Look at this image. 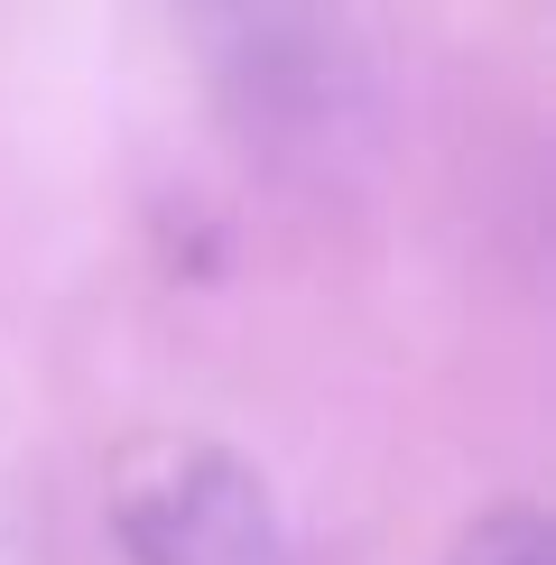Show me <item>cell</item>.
Returning a JSON list of instances; mask_svg holds the SVG:
<instances>
[{"label":"cell","instance_id":"6da1fadb","mask_svg":"<svg viewBox=\"0 0 556 565\" xmlns=\"http://www.w3.org/2000/svg\"><path fill=\"white\" fill-rule=\"evenodd\" d=\"M177 29L250 149H324L353 121L362 56L343 0H177Z\"/></svg>","mask_w":556,"mask_h":565},{"label":"cell","instance_id":"3957f363","mask_svg":"<svg viewBox=\"0 0 556 565\" xmlns=\"http://www.w3.org/2000/svg\"><path fill=\"white\" fill-rule=\"evenodd\" d=\"M446 565H556V556H547L538 501H492V510H473Z\"/></svg>","mask_w":556,"mask_h":565},{"label":"cell","instance_id":"7a4b0ae2","mask_svg":"<svg viewBox=\"0 0 556 565\" xmlns=\"http://www.w3.org/2000/svg\"><path fill=\"white\" fill-rule=\"evenodd\" d=\"M111 529H121L130 565H297L269 482L232 445H168V455L130 463Z\"/></svg>","mask_w":556,"mask_h":565}]
</instances>
